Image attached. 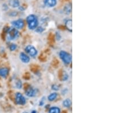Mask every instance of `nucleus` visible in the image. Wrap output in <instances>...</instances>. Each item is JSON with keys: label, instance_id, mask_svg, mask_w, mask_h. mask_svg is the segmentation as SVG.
<instances>
[{"label": "nucleus", "instance_id": "obj_1", "mask_svg": "<svg viewBox=\"0 0 129 113\" xmlns=\"http://www.w3.org/2000/svg\"><path fill=\"white\" fill-rule=\"evenodd\" d=\"M27 22L30 29H35L38 25V19L37 17L33 14L28 15L27 18Z\"/></svg>", "mask_w": 129, "mask_h": 113}, {"label": "nucleus", "instance_id": "obj_2", "mask_svg": "<svg viewBox=\"0 0 129 113\" xmlns=\"http://www.w3.org/2000/svg\"><path fill=\"white\" fill-rule=\"evenodd\" d=\"M60 57L62 60V61L64 62L65 64H69L72 61V56L71 54L69 53L65 52V51H61L60 52Z\"/></svg>", "mask_w": 129, "mask_h": 113}, {"label": "nucleus", "instance_id": "obj_3", "mask_svg": "<svg viewBox=\"0 0 129 113\" xmlns=\"http://www.w3.org/2000/svg\"><path fill=\"white\" fill-rule=\"evenodd\" d=\"M15 100L16 103L18 105H24L26 103L25 98V97H24L20 93H16V94Z\"/></svg>", "mask_w": 129, "mask_h": 113}, {"label": "nucleus", "instance_id": "obj_4", "mask_svg": "<svg viewBox=\"0 0 129 113\" xmlns=\"http://www.w3.org/2000/svg\"><path fill=\"white\" fill-rule=\"evenodd\" d=\"M8 33L9 34V38L11 40L15 39L18 37V31L15 28H10L8 30Z\"/></svg>", "mask_w": 129, "mask_h": 113}, {"label": "nucleus", "instance_id": "obj_5", "mask_svg": "<svg viewBox=\"0 0 129 113\" xmlns=\"http://www.w3.org/2000/svg\"><path fill=\"white\" fill-rule=\"evenodd\" d=\"M25 52L28 54L30 55L31 56H36L37 54V51L35 49V47H33L32 45H28L25 48Z\"/></svg>", "mask_w": 129, "mask_h": 113}, {"label": "nucleus", "instance_id": "obj_6", "mask_svg": "<svg viewBox=\"0 0 129 113\" xmlns=\"http://www.w3.org/2000/svg\"><path fill=\"white\" fill-rule=\"evenodd\" d=\"M12 24L17 29H21L24 26V22L22 19H19L12 22Z\"/></svg>", "mask_w": 129, "mask_h": 113}, {"label": "nucleus", "instance_id": "obj_7", "mask_svg": "<svg viewBox=\"0 0 129 113\" xmlns=\"http://www.w3.org/2000/svg\"><path fill=\"white\" fill-rule=\"evenodd\" d=\"M37 94V90L36 89H33L32 87H29L27 89V90H26V95H27L28 97H35Z\"/></svg>", "mask_w": 129, "mask_h": 113}, {"label": "nucleus", "instance_id": "obj_8", "mask_svg": "<svg viewBox=\"0 0 129 113\" xmlns=\"http://www.w3.org/2000/svg\"><path fill=\"white\" fill-rule=\"evenodd\" d=\"M20 58L21 61L24 63H28L30 61V58L24 53H21Z\"/></svg>", "mask_w": 129, "mask_h": 113}, {"label": "nucleus", "instance_id": "obj_9", "mask_svg": "<svg viewBox=\"0 0 129 113\" xmlns=\"http://www.w3.org/2000/svg\"><path fill=\"white\" fill-rule=\"evenodd\" d=\"M44 4L48 7H53L57 4V0H44Z\"/></svg>", "mask_w": 129, "mask_h": 113}, {"label": "nucleus", "instance_id": "obj_10", "mask_svg": "<svg viewBox=\"0 0 129 113\" xmlns=\"http://www.w3.org/2000/svg\"><path fill=\"white\" fill-rule=\"evenodd\" d=\"M9 73V70L6 68H0V76L3 78H6Z\"/></svg>", "mask_w": 129, "mask_h": 113}, {"label": "nucleus", "instance_id": "obj_11", "mask_svg": "<svg viewBox=\"0 0 129 113\" xmlns=\"http://www.w3.org/2000/svg\"><path fill=\"white\" fill-rule=\"evenodd\" d=\"M9 5L12 8H17L20 6V2L18 0H10Z\"/></svg>", "mask_w": 129, "mask_h": 113}, {"label": "nucleus", "instance_id": "obj_12", "mask_svg": "<svg viewBox=\"0 0 129 113\" xmlns=\"http://www.w3.org/2000/svg\"><path fill=\"white\" fill-rule=\"evenodd\" d=\"M65 26L68 30H69L70 31H72V21L71 19H68L65 22Z\"/></svg>", "mask_w": 129, "mask_h": 113}, {"label": "nucleus", "instance_id": "obj_13", "mask_svg": "<svg viewBox=\"0 0 129 113\" xmlns=\"http://www.w3.org/2000/svg\"><path fill=\"white\" fill-rule=\"evenodd\" d=\"M64 12H65V13H66V14H69V13L71 12V11H72L71 4L67 5L66 6L64 7Z\"/></svg>", "mask_w": 129, "mask_h": 113}, {"label": "nucleus", "instance_id": "obj_14", "mask_svg": "<svg viewBox=\"0 0 129 113\" xmlns=\"http://www.w3.org/2000/svg\"><path fill=\"white\" fill-rule=\"evenodd\" d=\"M60 109L57 107H52L49 109V113H60Z\"/></svg>", "mask_w": 129, "mask_h": 113}, {"label": "nucleus", "instance_id": "obj_15", "mask_svg": "<svg viewBox=\"0 0 129 113\" xmlns=\"http://www.w3.org/2000/svg\"><path fill=\"white\" fill-rule=\"evenodd\" d=\"M60 77L62 81H66L68 78V75L65 71H63L61 73V74L60 75Z\"/></svg>", "mask_w": 129, "mask_h": 113}, {"label": "nucleus", "instance_id": "obj_16", "mask_svg": "<svg viewBox=\"0 0 129 113\" xmlns=\"http://www.w3.org/2000/svg\"><path fill=\"white\" fill-rule=\"evenodd\" d=\"M57 93H52V94H51L49 96H48V100H49V101H53L55 100L56 98H57Z\"/></svg>", "mask_w": 129, "mask_h": 113}, {"label": "nucleus", "instance_id": "obj_17", "mask_svg": "<svg viewBox=\"0 0 129 113\" xmlns=\"http://www.w3.org/2000/svg\"><path fill=\"white\" fill-rule=\"evenodd\" d=\"M63 105H64V106H65V107H70L71 105V101L70 99H67L63 101Z\"/></svg>", "mask_w": 129, "mask_h": 113}, {"label": "nucleus", "instance_id": "obj_18", "mask_svg": "<svg viewBox=\"0 0 129 113\" xmlns=\"http://www.w3.org/2000/svg\"><path fill=\"white\" fill-rule=\"evenodd\" d=\"M9 48H10V50L11 51H14L17 49V45L14 44H12L10 45Z\"/></svg>", "mask_w": 129, "mask_h": 113}, {"label": "nucleus", "instance_id": "obj_19", "mask_svg": "<svg viewBox=\"0 0 129 113\" xmlns=\"http://www.w3.org/2000/svg\"><path fill=\"white\" fill-rule=\"evenodd\" d=\"M16 87L17 88H18V89H21L22 87V83L21 82L20 80H18V81H17L16 83Z\"/></svg>", "mask_w": 129, "mask_h": 113}, {"label": "nucleus", "instance_id": "obj_20", "mask_svg": "<svg viewBox=\"0 0 129 113\" xmlns=\"http://www.w3.org/2000/svg\"><path fill=\"white\" fill-rule=\"evenodd\" d=\"M43 30H44V29L41 27H37V28H36V31L38 33H41L42 31H43Z\"/></svg>", "mask_w": 129, "mask_h": 113}, {"label": "nucleus", "instance_id": "obj_21", "mask_svg": "<svg viewBox=\"0 0 129 113\" xmlns=\"http://www.w3.org/2000/svg\"><path fill=\"white\" fill-rule=\"evenodd\" d=\"M52 89L54 90H58V89H59V87H58V86H57V85H53V86H52Z\"/></svg>", "mask_w": 129, "mask_h": 113}, {"label": "nucleus", "instance_id": "obj_22", "mask_svg": "<svg viewBox=\"0 0 129 113\" xmlns=\"http://www.w3.org/2000/svg\"><path fill=\"white\" fill-rule=\"evenodd\" d=\"M31 113H36V111H35V110H33V111H32Z\"/></svg>", "mask_w": 129, "mask_h": 113}, {"label": "nucleus", "instance_id": "obj_23", "mask_svg": "<svg viewBox=\"0 0 129 113\" xmlns=\"http://www.w3.org/2000/svg\"><path fill=\"white\" fill-rule=\"evenodd\" d=\"M27 113V112H24V113Z\"/></svg>", "mask_w": 129, "mask_h": 113}]
</instances>
